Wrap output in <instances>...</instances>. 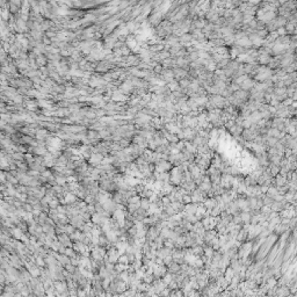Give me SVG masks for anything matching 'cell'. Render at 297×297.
<instances>
[{"mask_svg":"<svg viewBox=\"0 0 297 297\" xmlns=\"http://www.w3.org/2000/svg\"><path fill=\"white\" fill-rule=\"evenodd\" d=\"M254 81L253 80H251V79H246L244 83H242L240 84V87H242V89L243 91H249V89H251L252 87H254Z\"/></svg>","mask_w":297,"mask_h":297,"instance_id":"obj_1","label":"cell"},{"mask_svg":"<svg viewBox=\"0 0 297 297\" xmlns=\"http://www.w3.org/2000/svg\"><path fill=\"white\" fill-rule=\"evenodd\" d=\"M101 160H102V156L99 154V153H95V154H93V156L91 157V163L98 164V163H100Z\"/></svg>","mask_w":297,"mask_h":297,"instance_id":"obj_2","label":"cell"}]
</instances>
